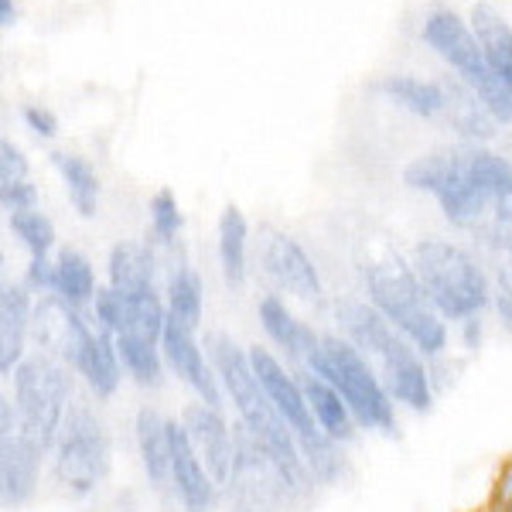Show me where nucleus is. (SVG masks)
Instances as JSON below:
<instances>
[{
    "label": "nucleus",
    "instance_id": "obj_1",
    "mask_svg": "<svg viewBox=\"0 0 512 512\" xmlns=\"http://www.w3.org/2000/svg\"><path fill=\"white\" fill-rule=\"evenodd\" d=\"M202 345L209 352V362L216 369L222 390H226V403H233L236 424L274 461V468L287 482L291 495H304L315 485V478H311L308 465H304L297 434L284 424V417L277 414L274 403L263 393L260 379H256L250 366V349L239 345L229 332H219V328H209Z\"/></svg>",
    "mask_w": 512,
    "mask_h": 512
},
{
    "label": "nucleus",
    "instance_id": "obj_2",
    "mask_svg": "<svg viewBox=\"0 0 512 512\" xmlns=\"http://www.w3.org/2000/svg\"><path fill=\"white\" fill-rule=\"evenodd\" d=\"M332 315L338 332L366 355V362L383 379L396 407L417 417L431 414L437 403V383L431 373V362L414 349V342L403 332H396L366 297H338Z\"/></svg>",
    "mask_w": 512,
    "mask_h": 512
},
{
    "label": "nucleus",
    "instance_id": "obj_3",
    "mask_svg": "<svg viewBox=\"0 0 512 512\" xmlns=\"http://www.w3.org/2000/svg\"><path fill=\"white\" fill-rule=\"evenodd\" d=\"M362 297L390 321L396 332L407 335L427 362L448 359L451 325L431 304V297L414 274V263L403 253L386 246L383 253L362 267Z\"/></svg>",
    "mask_w": 512,
    "mask_h": 512
},
{
    "label": "nucleus",
    "instance_id": "obj_4",
    "mask_svg": "<svg viewBox=\"0 0 512 512\" xmlns=\"http://www.w3.org/2000/svg\"><path fill=\"white\" fill-rule=\"evenodd\" d=\"M403 185L434 195L454 229L482 233L495 219V195L482 175L475 144L420 154L403 168Z\"/></svg>",
    "mask_w": 512,
    "mask_h": 512
},
{
    "label": "nucleus",
    "instance_id": "obj_5",
    "mask_svg": "<svg viewBox=\"0 0 512 512\" xmlns=\"http://www.w3.org/2000/svg\"><path fill=\"white\" fill-rule=\"evenodd\" d=\"M410 263L420 287L431 297V304L444 315L448 325L465 318L489 315L492 308V277L485 270L482 256L465 250L461 243L441 236H424L410 250Z\"/></svg>",
    "mask_w": 512,
    "mask_h": 512
},
{
    "label": "nucleus",
    "instance_id": "obj_6",
    "mask_svg": "<svg viewBox=\"0 0 512 512\" xmlns=\"http://www.w3.org/2000/svg\"><path fill=\"white\" fill-rule=\"evenodd\" d=\"M304 369L321 376L342 393L359 431L383 437L400 434V407L393 403V396L383 386V379L376 376V369L366 362V355L355 349L338 328L335 332H321L318 352L311 355V362Z\"/></svg>",
    "mask_w": 512,
    "mask_h": 512
},
{
    "label": "nucleus",
    "instance_id": "obj_7",
    "mask_svg": "<svg viewBox=\"0 0 512 512\" xmlns=\"http://www.w3.org/2000/svg\"><path fill=\"white\" fill-rule=\"evenodd\" d=\"M113 472V434L96 403L76 400L65 414L59 441L48 458V475L62 499L86 502L103 489Z\"/></svg>",
    "mask_w": 512,
    "mask_h": 512
},
{
    "label": "nucleus",
    "instance_id": "obj_8",
    "mask_svg": "<svg viewBox=\"0 0 512 512\" xmlns=\"http://www.w3.org/2000/svg\"><path fill=\"white\" fill-rule=\"evenodd\" d=\"M7 393L18 403L21 437H28L35 448L52 458V448L59 441L65 414L76 403V373L62 359L48 352H28V359L18 366V373L7 383Z\"/></svg>",
    "mask_w": 512,
    "mask_h": 512
},
{
    "label": "nucleus",
    "instance_id": "obj_9",
    "mask_svg": "<svg viewBox=\"0 0 512 512\" xmlns=\"http://www.w3.org/2000/svg\"><path fill=\"white\" fill-rule=\"evenodd\" d=\"M424 41L441 55L461 76L468 89H475L478 99L489 106V113L499 123H512V89L506 82H499L485 65L482 45H478L475 31L454 11H434L424 21Z\"/></svg>",
    "mask_w": 512,
    "mask_h": 512
},
{
    "label": "nucleus",
    "instance_id": "obj_10",
    "mask_svg": "<svg viewBox=\"0 0 512 512\" xmlns=\"http://www.w3.org/2000/svg\"><path fill=\"white\" fill-rule=\"evenodd\" d=\"M161 352H164V362H168V373L175 376L198 403L226 410V390H222L216 369H212V362H209V352H205L195 328H188L185 321L168 315V325H164V335H161Z\"/></svg>",
    "mask_w": 512,
    "mask_h": 512
},
{
    "label": "nucleus",
    "instance_id": "obj_11",
    "mask_svg": "<svg viewBox=\"0 0 512 512\" xmlns=\"http://www.w3.org/2000/svg\"><path fill=\"white\" fill-rule=\"evenodd\" d=\"M246 349H250V366H253L256 379H260L263 393H267V400L274 403L277 414L284 417V424L297 434V441H308V437L321 434L315 417H311L308 396H304L297 369L287 366L270 345L253 342V345H246Z\"/></svg>",
    "mask_w": 512,
    "mask_h": 512
},
{
    "label": "nucleus",
    "instance_id": "obj_12",
    "mask_svg": "<svg viewBox=\"0 0 512 512\" xmlns=\"http://www.w3.org/2000/svg\"><path fill=\"white\" fill-rule=\"evenodd\" d=\"M260 263L267 280L277 287V294H287L301 304H318L321 294H325L318 263L311 260V253L294 236L277 233V229H263Z\"/></svg>",
    "mask_w": 512,
    "mask_h": 512
},
{
    "label": "nucleus",
    "instance_id": "obj_13",
    "mask_svg": "<svg viewBox=\"0 0 512 512\" xmlns=\"http://www.w3.org/2000/svg\"><path fill=\"white\" fill-rule=\"evenodd\" d=\"M178 420L185 427L188 441H192L198 461L209 468L219 489H226L236 468V427H229V420L219 407H209V403L198 400L185 403L178 410Z\"/></svg>",
    "mask_w": 512,
    "mask_h": 512
},
{
    "label": "nucleus",
    "instance_id": "obj_14",
    "mask_svg": "<svg viewBox=\"0 0 512 512\" xmlns=\"http://www.w3.org/2000/svg\"><path fill=\"white\" fill-rule=\"evenodd\" d=\"M256 321H260L263 335H267V345L291 369H304L311 362V355L318 352L321 328L297 318L291 304L284 301V294H277V291L263 294L260 301H256Z\"/></svg>",
    "mask_w": 512,
    "mask_h": 512
},
{
    "label": "nucleus",
    "instance_id": "obj_15",
    "mask_svg": "<svg viewBox=\"0 0 512 512\" xmlns=\"http://www.w3.org/2000/svg\"><path fill=\"white\" fill-rule=\"evenodd\" d=\"M171 489H175V506L181 512H216L222 499V489L209 475V468L198 461L178 417H171Z\"/></svg>",
    "mask_w": 512,
    "mask_h": 512
},
{
    "label": "nucleus",
    "instance_id": "obj_16",
    "mask_svg": "<svg viewBox=\"0 0 512 512\" xmlns=\"http://www.w3.org/2000/svg\"><path fill=\"white\" fill-rule=\"evenodd\" d=\"M134 448H137L140 472H144L147 489L154 495H161V499L175 502V489H171V417H164L151 403L137 407Z\"/></svg>",
    "mask_w": 512,
    "mask_h": 512
},
{
    "label": "nucleus",
    "instance_id": "obj_17",
    "mask_svg": "<svg viewBox=\"0 0 512 512\" xmlns=\"http://www.w3.org/2000/svg\"><path fill=\"white\" fill-rule=\"evenodd\" d=\"M45 461L48 454L35 448L28 437H21V431L0 437V506L7 512L31 506L38 495Z\"/></svg>",
    "mask_w": 512,
    "mask_h": 512
},
{
    "label": "nucleus",
    "instance_id": "obj_18",
    "mask_svg": "<svg viewBox=\"0 0 512 512\" xmlns=\"http://www.w3.org/2000/svg\"><path fill=\"white\" fill-rule=\"evenodd\" d=\"M38 297L21 284L4 280L0 287V379L11 383L18 366L28 359L31 325H35Z\"/></svg>",
    "mask_w": 512,
    "mask_h": 512
},
{
    "label": "nucleus",
    "instance_id": "obj_19",
    "mask_svg": "<svg viewBox=\"0 0 512 512\" xmlns=\"http://www.w3.org/2000/svg\"><path fill=\"white\" fill-rule=\"evenodd\" d=\"M161 250L154 243H137V239H120L110 246L106 256V284L123 297L154 294L161 291Z\"/></svg>",
    "mask_w": 512,
    "mask_h": 512
},
{
    "label": "nucleus",
    "instance_id": "obj_20",
    "mask_svg": "<svg viewBox=\"0 0 512 512\" xmlns=\"http://www.w3.org/2000/svg\"><path fill=\"white\" fill-rule=\"evenodd\" d=\"M168 260H164V284H161V294H164V304H168V315L185 321L188 328L202 332L205 325V280L202 274L195 270V263L188 260V253L178 246H171Z\"/></svg>",
    "mask_w": 512,
    "mask_h": 512
},
{
    "label": "nucleus",
    "instance_id": "obj_21",
    "mask_svg": "<svg viewBox=\"0 0 512 512\" xmlns=\"http://www.w3.org/2000/svg\"><path fill=\"white\" fill-rule=\"evenodd\" d=\"M72 373L86 383V390L96 403L113 400V396L120 393L123 379H127V373H123V362H120V352H117V338H113L110 332H103L96 321H93V335H89L86 349L79 352V362H76Z\"/></svg>",
    "mask_w": 512,
    "mask_h": 512
},
{
    "label": "nucleus",
    "instance_id": "obj_22",
    "mask_svg": "<svg viewBox=\"0 0 512 512\" xmlns=\"http://www.w3.org/2000/svg\"><path fill=\"white\" fill-rule=\"evenodd\" d=\"M301 376V386H304V396H308V407H311V417H315L318 431L325 437H332L335 444L349 448V444L359 441V424H355L349 403L342 400V393L335 390L332 383H325L321 376L308 373V369H297Z\"/></svg>",
    "mask_w": 512,
    "mask_h": 512
},
{
    "label": "nucleus",
    "instance_id": "obj_23",
    "mask_svg": "<svg viewBox=\"0 0 512 512\" xmlns=\"http://www.w3.org/2000/svg\"><path fill=\"white\" fill-rule=\"evenodd\" d=\"M216 256L229 291H243L250 280V222L239 205H226L216 226Z\"/></svg>",
    "mask_w": 512,
    "mask_h": 512
},
{
    "label": "nucleus",
    "instance_id": "obj_24",
    "mask_svg": "<svg viewBox=\"0 0 512 512\" xmlns=\"http://www.w3.org/2000/svg\"><path fill=\"white\" fill-rule=\"evenodd\" d=\"M99 287L103 284L96 280V267L86 253L76 250V246H62L55 253V297L59 301H65L76 311H89Z\"/></svg>",
    "mask_w": 512,
    "mask_h": 512
},
{
    "label": "nucleus",
    "instance_id": "obj_25",
    "mask_svg": "<svg viewBox=\"0 0 512 512\" xmlns=\"http://www.w3.org/2000/svg\"><path fill=\"white\" fill-rule=\"evenodd\" d=\"M472 31H475L478 45H482L489 72L512 89V28L502 21V14L495 11L492 4H475Z\"/></svg>",
    "mask_w": 512,
    "mask_h": 512
},
{
    "label": "nucleus",
    "instance_id": "obj_26",
    "mask_svg": "<svg viewBox=\"0 0 512 512\" xmlns=\"http://www.w3.org/2000/svg\"><path fill=\"white\" fill-rule=\"evenodd\" d=\"M52 168L59 171L72 209L82 219H93L99 212V195H103V181H99L93 161L76 151H52Z\"/></svg>",
    "mask_w": 512,
    "mask_h": 512
},
{
    "label": "nucleus",
    "instance_id": "obj_27",
    "mask_svg": "<svg viewBox=\"0 0 512 512\" xmlns=\"http://www.w3.org/2000/svg\"><path fill=\"white\" fill-rule=\"evenodd\" d=\"M373 93H383L390 103L427 120L441 117V113L448 110V93H444V86L414 79V76H383L379 82H373Z\"/></svg>",
    "mask_w": 512,
    "mask_h": 512
},
{
    "label": "nucleus",
    "instance_id": "obj_28",
    "mask_svg": "<svg viewBox=\"0 0 512 512\" xmlns=\"http://www.w3.org/2000/svg\"><path fill=\"white\" fill-rule=\"evenodd\" d=\"M117 352L123 362V373H127V379L137 386V390L154 393L168 383L171 373H168V362H164L161 345H151L134 335H117Z\"/></svg>",
    "mask_w": 512,
    "mask_h": 512
},
{
    "label": "nucleus",
    "instance_id": "obj_29",
    "mask_svg": "<svg viewBox=\"0 0 512 512\" xmlns=\"http://www.w3.org/2000/svg\"><path fill=\"white\" fill-rule=\"evenodd\" d=\"M448 93V120H451V127L458 130L461 137H468V140H489L495 130H492V123L495 117L489 113V106L478 99L475 89H468V86H451V89H444Z\"/></svg>",
    "mask_w": 512,
    "mask_h": 512
},
{
    "label": "nucleus",
    "instance_id": "obj_30",
    "mask_svg": "<svg viewBox=\"0 0 512 512\" xmlns=\"http://www.w3.org/2000/svg\"><path fill=\"white\" fill-rule=\"evenodd\" d=\"M164 325H168V304H164L161 291L127 297V321H123L120 335H134L151 345H161Z\"/></svg>",
    "mask_w": 512,
    "mask_h": 512
},
{
    "label": "nucleus",
    "instance_id": "obj_31",
    "mask_svg": "<svg viewBox=\"0 0 512 512\" xmlns=\"http://www.w3.org/2000/svg\"><path fill=\"white\" fill-rule=\"evenodd\" d=\"M478 246H482V263L492 277V287L512 297V229L489 226L475 233Z\"/></svg>",
    "mask_w": 512,
    "mask_h": 512
},
{
    "label": "nucleus",
    "instance_id": "obj_32",
    "mask_svg": "<svg viewBox=\"0 0 512 512\" xmlns=\"http://www.w3.org/2000/svg\"><path fill=\"white\" fill-rule=\"evenodd\" d=\"M147 243H154L161 253H168L171 246H178L181 226H185V216H181V205L178 198L161 188L158 195L147 202Z\"/></svg>",
    "mask_w": 512,
    "mask_h": 512
},
{
    "label": "nucleus",
    "instance_id": "obj_33",
    "mask_svg": "<svg viewBox=\"0 0 512 512\" xmlns=\"http://www.w3.org/2000/svg\"><path fill=\"white\" fill-rule=\"evenodd\" d=\"M7 229L18 243L28 250V256H52L55 250V222L41 209H24L7 216Z\"/></svg>",
    "mask_w": 512,
    "mask_h": 512
},
{
    "label": "nucleus",
    "instance_id": "obj_34",
    "mask_svg": "<svg viewBox=\"0 0 512 512\" xmlns=\"http://www.w3.org/2000/svg\"><path fill=\"white\" fill-rule=\"evenodd\" d=\"M301 454H304V465H308L311 478L318 485H335L338 478L345 475V448L335 444L332 437L315 434L308 441H301Z\"/></svg>",
    "mask_w": 512,
    "mask_h": 512
},
{
    "label": "nucleus",
    "instance_id": "obj_35",
    "mask_svg": "<svg viewBox=\"0 0 512 512\" xmlns=\"http://www.w3.org/2000/svg\"><path fill=\"white\" fill-rule=\"evenodd\" d=\"M89 318H93L103 332H110L117 338L123 332V321H127V297L113 291L110 284H103L96 294V301L89 304Z\"/></svg>",
    "mask_w": 512,
    "mask_h": 512
},
{
    "label": "nucleus",
    "instance_id": "obj_36",
    "mask_svg": "<svg viewBox=\"0 0 512 512\" xmlns=\"http://www.w3.org/2000/svg\"><path fill=\"white\" fill-rule=\"evenodd\" d=\"M21 284L35 297L55 294V256H28Z\"/></svg>",
    "mask_w": 512,
    "mask_h": 512
},
{
    "label": "nucleus",
    "instance_id": "obj_37",
    "mask_svg": "<svg viewBox=\"0 0 512 512\" xmlns=\"http://www.w3.org/2000/svg\"><path fill=\"white\" fill-rule=\"evenodd\" d=\"M28 178H31L28 158L21 154V147L4 140V144H0V185H18V181H28Z\"/></svg>",
    "mask_w": 512,
    "mask_h": 512
},
{
    "label": "nucleus",
    "instance_id": "obj_38",
    "mask_svg": "<svg viewBox=\"0 0 512 512\" xmlns=\"http://www.w3.org/2000/svg\"><path fill=\"white\" fill-rule=\"evenodd\" d=\"M485 512H512V458L502 461L499 472H495Z\"/></svg>",
    "mask_w": 512,
    "mask_h": 512
},
{
    "label": "nucleus",
    "instance_id": "obj_39",
    "mask_svg": "<svg viewBox=\"0 0 512 512\" xmlns=\"http://www.w3.org/2000/svg\"><path fill=\"white\" fill-rule=\"evenodd\" d=\"M0 205L4 212H24V209H38V188L28 181H18V185H0Z\"/></svg>",
    "mask_w": 512,
    "mask_h": 512
},
{
    "label": "nucleus",
    "instance_id": "obj_40",
    "mask_svg": "<svg viewBox=\"0 0 512 512\" xmlns=\"http://www.w3.org/2000/svg\"><path fill=\"white\" fill-rule=\"evenodd\" d=\"M485 328H489L485 315L465 318V321H458V325H454V338H458V345L465 352H478L485 345Z\"/></svg>",
    "mask_w": 512,
    "mask_h": 512
},
{
    "label": "nucleus",
    "instance_id": "obj_41",
    "mask_svg": "<svg viewBox=\"0 0 512 512\" xmlns=\"http://www.w3.org/2000/svg\"><path fill=\"white\" fill-rule=\"evenodd\" d=\"M24 123H28V130L41 140H52L59 134V120H55L52 110H45V106H24Z\"/></svg>",
    "mask_w": 512,
    "mask_h": 512
},
{
    "label": "nucleus",
    "instance_id": "obj_42",
    "mask_svg": "<svg viewBox=\"0 0 512 512\" xmlns=\"http://www.w3.org/2000/svg\"><path fill=\"white\" fill-rule=\"evenodd\" d=\"M492 315H495V321H499V328L506 335H512V297H506L502 291H495L492 287Z\"/></svg>",
    "mask_w": 512,
    "mask_h": 512
},
{
    "label": "nucleus",
    "instance_id": "obj_43",
    "mask_svg": "<svg viewBox=\"0 0 512 512\" xmlns=\"http://www.w3.org/2000/svg\"><path fill=\"white\" fill-rule=\"evenodd\" d=\"M14 18H18V11H14V0H0V24H4V28H11Z\"/></svg>",
    "mask_w": 512,
    "mask_h": 512
}]
</instances>
